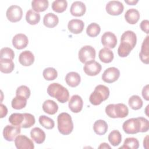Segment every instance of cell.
<instances>
[{
    "label": "cell",
    "mask_w": 149,
    "mask_h": 149,
    "mask_svg": "<svg viewBox=\"0 0 149 149\" xmlns=\"http://www.w3.org/2000/svg\"><path fill=\"white\" fill-rule=\"evenodd\" d=\"M111 148V147L108 145V144L106 143H102L98 147V148Z\"/></svg>",
    "instance_id": "cell-46"
},
{
    "label": "cell",
    "mask_w": 149,
    "mask_h": 149,
    "mask_svg": "<svg viewBox=\"0 0 149 149\" xmlns=\"http://www.w3.org/2000/svg\"><path fill=\"white\" fill-rule=\"evenodd\" d=\"M98 56L101 61L104 63H110L112 61L113 59V53L108 48H103L100 49Z\"/></svg>",
    "instance_id": "cell-26"
},
{
    "label": "cell",
    "mask_w": 149,
    "mask_h": 149,
    "mask_svg": "<svg viewBox=\"0 0 149 149\" xmlns=\"http://www.w3.org/2000/svg\"><path fill=\"white\" fill-rule=\"evenodd\" d=\"M120 76L119 70L115 67L107 68L102 75V80L108 83H112L116 81Z\"/></svg>",
    "instance_id": "cell-10"
},
{
    "label": "cell",
    "mask_w": 149,
    "mask_h": 149,
    "mask_svg": "<svg viewBox=\"0 0 149 149\" xmlns=\"http://www.w3.org/2000/svg\"><path fill=\"white\" fill-rule=\"evenodd\" d=\"M26 20L31 25H36L40 20V15L32 9L29 10L26 14Z\"/></svg>",
    "instance_id": "cell-32"
},
{
    "label": "cell",
    "mask_w": 149,
    "mask_h": 149,
    "mask_svg": "<svg viewBox=\"0 0 149 149\" xmlns=\"http://www.w3.org/2000/svg\"><path fill=\"white\" fill-rule=\"evenodd\" d=\"M140 16L139 12L134 8L128 9L125 14L126 21L131 24H136L139 21Z\"/></svg>",
    "instance_id": "cell-23"
},
{
    "label": "cell",
    "mask_w": 149,
    "mask_h": 149,
    "mask_svg": "<svg viewBox=\"0 0 149 149\" xmlns=\"http://www.w3.org/2000/svg\"><path fill=\"white\" fill-rule=\"evenodd\" d=\"M30 136L31 139L37 143L41 144L45 140V133L40 127H34L30 132Z\"/></svg>",
    "instance_id": "cell-22"
},
{
    "label": "cell",
    "mask_w": 149,
    "mask_h": 149,
    "mask_svg": "<svg viewBox=\"0 0 149 149\" xmlns=\"http://www.w3.org/2000/svg\"><path fill=\"white\" fill-rule=\"evenodd\" d=\"M93 130L98 135H104L108 130V125L104 120H97L93 125Z\"/></svg>",
    "instance_id": "cell-28"
},
{
    "label": "cell",
    "mask_w": 149,
    "mask_h": 149,
    "mask_svg": "<svg viewBox=\"0 0 149 149\" xmlns=\"http://www.w3.org/2000/svg\"><path fill=\"white\" fill-rule=\"evenodd\" d=\"M15 57L13 49L8 47H4L1 49L0 59H9L12 60Z\"/></svg>",
    "instance_id": "cell-41"
},
{
    "label": "cell",
    "mask_w": 149,
    "mask_h": 149,
    "mask_svg": "<svg viewBox=\"0 0 149 149\" xmlns=\"http://www.w3.org/2000/svg\"><path fill=\"white\" fill-rule=\"evenodd\" d=\"M148 85H146V86H144L142 90V95L143 97V98L147 100L148 101L149 100V95H148Z\"/></svg>",
    "instance_id": "cell-44"
},
{
    "label": "cell",
    "mask_w": 149,
    "mask_h": 149,
    "mask_svg": "<svg viewBox=\"0 0 149 149\" xmlns=\"http://www.w3.org/2000/svg\"><path fill=\"white\" fill-rule=\"evenodd\" d=\"M29 43L27 37L22 33L16 34L12 39V44L17 49H22L26 48Z\"/></svg>",
    "instance_id": "cell-16"
},
{
    "label": "cell",
    "mask_w": 149,
    "mask_h": 149,
    "mask_svg": "<svg viewBox=\"0 0 149 149\" xmlns=\"http://www.w3.org/2000/svg\"><path fill=\"white\" fill-rule=\"evenodd\" d=\"M68 2L66 0H56L52 3V10L57 13H62L67 8Z\"/></svg>",
    "instance_id": "cell-36"
},
{
    "label": "cell",
    "mask_w": 149,
    "mask_h": 149,
    "mask_svg": "<svg viewBox=\"0 0 149 149\" xmlns=\"http://www.w3.org/2000/svg\"><path fill=\"white\" fill-rule=\"evenodd\" d=\"M48 95L56 98L59 102L65 103L69 98V93L66 88L58 83L50 84L47 88Z\"/></svg>",
    "instance_id": "cell-2"
},
{
    "label": "cell",
    "mask_w": 149,
    "mask_h": 149,
    "mask_svg": "<svg viewBox=\"0 0 149 149\" xmlns=\"http://www.w3.org/2000/svg\"><path fill=\"white\" fill-rule=\"evenodd\" d=\"M105 113L111 118H123L128 115L129 109L124 104H111L106 107Z\"/></svg>",
    "instance_id": "cell-6"
},
{
    "label": "cell",
    "mask_w": 149,
    "mask_h": 149,
    "mask_svg": "<svg viewBox=\"0 0 149 149\" xmlns=\"http://www.w3.org/2000/svg\"><path fill=\"white\" fill-rule=\"evenodd\" d=\"M0 108H1V116L0 117H1V118H2L7 115L8 109H7L6 107L2 104H1Z\"/></svg>",
    "instance_id": "cell-45"
},
{
    "label": "cell",
    "mask_w": 149,
    "mask_h": 149,
    "mask_svg": "<svg viewBox=\"0 0 149 149\" xmlns=\"http://www.w3.org/2000/svg\"><path fill=\"white\" fill-rule=\"evenodd\" d=\"M86 10V5L81 1H75L73 2L70 8V12L72 15L77 17H80L84 15Z\"/></svg>",
    "instance_id": "cell-17"
},
{
    "label": "cell",
    "mask_w": 149,
    "mask_h": 149,
    "mask_svg": "<svg viewBox=\"0 0 149 149\" xmlns=\"http://www.w3.org/2000/svg\"><path fill=\"white\" fill-rule=\"evenodd\" d=\"M49 5L47 0H34L31 2V7L36 12H41L45 11Z\"/></svg>",
    "instance_id": "cell-29"
},
{
    "label": "cell",
    "mask_w": 149,
    "mask_h": 149,
    "mask_svg": "<svg viewBox=\"0 0 149 149\" xmlns=\"http://www.w3.org/2000/svg\"><path fill=\"white\" fill-rule=\"evenodd\" d=\"M84 26V22L80 19H72L68 24V30L73 34H79L83 30Z\"/></svg>",
    "instance_id": "cell-19"
},
{
    "label": "cell",
    "mask_w": 149,
    "mask_h": 149,
    "mask_svg": "<svg viewBox=\"0 0 149 149\" xmlns=\"http://www.w3.org/2000/svg\"><path fill=\"white\" fill-rule=\"evenodd\" d=\"M27 104V98L20 96L16 95L13 98L11 102L12 107L15 109H21L24 108Z\"/></svg>",
    "instance_id": "cell-33"
},
{
    "label": "cell",
    "mask_w": 149,
    "mask_h": 149,
    "mask_svg": "<svg viewBox=\"0 0 149 149\" xmlns=\"http://www.w3.org/2000/svg\"><path fill=\"white\" fill-rule=\"evenodd\" d=\"M148 136H146V137L144 139V141H143V146L144 147H145L146 148H147L148 147L147 146L148 145Z\"/></svg>",
    "instance_id": "cell-48"
},
{
    "label": "cell",
    "mask_w": 149,
    "mask_h": 149,
    "mask_svg": "<svg viewBox=\"0 0 149 149\" xmlns=\"http://www.w3.org/2000/svg\"><path fill=\"white\" fill-rule=\"evenodd\" d=\"M19 61L23 66H29L34 63V56L31 51L26 50L20 54L19 56Z\"/></svg>",
    "instance_id": "cell-18"
},
{
    "label": "cell",
    "mask_w": 149,
    "mask_h": 149,
    "mask_svg": "<svg viewBox=\"0 0 149 149\" xmlns=\"http://www.w3.org/2000/svg\"><path fill=\"white\" fill-rule=\"evenodd\" d=\"M139 147V143L138 140L134 137H127L126 138L123 143L122 147H119L121 148H132V149H137Z\"/></svg>",
    "instance_id": "cell-37"
},
{
    "label": "cell",
    "mask_w": 149,
    "mask_h": 149,
    "mask_svg": "<svg viewBox=\"0 0 149 149\" xmlns=\"http://www.w3.org/2000/svg\"><path fill=\"white\" fill-rule=\"evenodd\" d=\"M6 15L7 19L10 22L15 23L21 20L23 16V10L19 6L11 5L8 8Z\"/></svg>",
    "instance_id": "cell-8"
},
{
    "label": "cell",
    "mask_w": 149,
    "mask_h": 149,
    "mask_svg": "<svg viewBox=\"0 0 149 149\" xmlns=\"http://www.w3.org/2000/svg\"><path fill=\"white\" fill-rule=\"evenodd\" d=\"M35 118L29 113H13L9 118V122L13 125L22 128H29L35 123Z\"/></svg>",
    "instance_id": "cell-1"
},
{
    "label": "cell",
    "mask_w": 149,
    "mask_h": 149,
    "mask_svg": "<svg viewBox=\"0 0 149 149\" xmlns=\"http://www.w3.org/2000/svg\"><path fill=\"white\" fill-rule=\"evenodd\" d=\"M102 66L100 63L94 60L86 62L83 67L85 73L90 76L97 75L101 72Z\"/></svg>",
    "instance_id": "cell-12"
},
{
    "label": "cell",
    "mask_w": 149,
    "mask_h": 149,
    "mask_svg": "<svg viewBox=\"0 0 149 149\" xmlns=\"http://www.w3.org/2000/svg\"><path fill=\"white\" fill-rule=\"evenodd\" d=\"M102 45L108 48H113L117 44V38L115 34L111 31H107L101 37Z\"/></svg>",
    "instance_id": "cell-14"
},
{
    "label": "cell",
    "mask_w": 149,
    "mask_h": 149,
    "mask_svg": "<svg viewBox=\"0 0 149 149\" xmlns=\"http://www.w3.org/2000/svg\"><path fill=\"white\" fill-rule=\"evenodd\" d=\"M42 109L49 115H54L58 110V105L54 101L47 100L42 104Z\"/></svg>",
    "instance_id": "cell-25"
},
{
    "label": "cell",
    "mask_w": 149,
    "mask_h": 149,
    "mask_svg": "<svg viewBox=\"0 0 149 149\" xmlns=\"http://www.w3.org/2000/svg\"><path fill=\"white\" fill-rule=\"evenodd\" d=\"M21 132V127L15 125H6L3 130V138L8 141H13Z\"/></svg>",
    "instance_id": "cell-9"
},
{
    "label": "cell",
    "mask_w": 149,
    "mask_h": 149,
    "mask_svg": "<svg viewBox=\"0 0 149 149\" xmlns=\"http://www.w3.org/2000/svg\"><path fill=\"white\" fill-rule=\"evenodd\" d=\"M125 2H126V3H127L128 5H136V4L138 2V1H137V0H136V1H135V0H132V1H130V0H129V1L125 0Z\"/></svg>",
    "instance_id": "cell-47"
},
{
    "label": "cell",
    "mask_w": 149,
    "mask_h": 149,
    "mask_svg": "<svg viewBox=\"0 0 149 149\" xmlns=\"http://www.w3.org/2000/svg\"><path fill=\"white\" fill-rule=\"evenodd\" d=\"M106 11L111 15L118 16L120 15L124 9L123 3L118 1H111L106 5Z\"/></svg>",
    "instance_id": "cell-11"
},
{
    "label": "cell",
    "mask_w": 149,
    "mask_h": 149,
    "mask_svg": "<svg viewBox=\"0 0 149 149\" xmlns=\"http://www.w3.org/2000/svg\"><path fill=\"white\" fill-rule=\"evenodd\" d=\"M148 36H147L144 40L141 48V51L139 54V57L142 62L145 64L149 63V49H148Z\"/></svg>",
    "instance_id": "cell-20"
},
{
    "label": "cell",
    "mask_w": 149,
    "mask_h": 149,
    "mask_svg": "<svg viewBox=\"0 0 149 149\" xmlns=\"http://www.w3.org/2000/svg\"><path fill=\"white\" fill-rule=\"evenodd\" d=\"M44 78L48 81L55 80L58 76V72L56 70L51 67L45 68L42 72Z\"/></svg>",
    "instance_id": "cell-39"
},
{
    "label": "cell",
    "mask_w": 149,
    "mask_h": 149,
    "mask_svg": "<svg viewBox=\"0 0 149 149\" xmlns=\"http://www.w3.org/2000/svg\"><path fill=\"white\" fill-rule=\"evenodd\" d=\"M59 23L58 17L52 13H47L43 19V24L48 28H53Z\"/></svg>",
    "instance_id": "cell-24"
},
{
    "label": "cell",
    "mask_w": 149,
    "mask_h": 149,
    "mask_svg": "<svg viewBox=\"0 0 149 149\" xmlns=\"http://www.w3.org/2000/svg\"><path fill=\"white\" fill-rule=\"evenodd\" d=\"M120 41H125L129 42L134 48L137 42L136 34L133 31H126L122 34Z\"/></svg>",
    "instance_id": "cell-30"
},
{
    "label": "cell",
    "mask_w": 149,
    "mask_h": 149,
    "mask_svg": "<svg viewBox=\"0 0 149 149\" xmlns=\"http://www.w3.org/2000/svg\"><path fill=\"white\" fill-rule=\"evenodd\" d=\"M30 90L28 87L24 85H22L19 86L16 91V95H20L28 99L30 96Z\"/></svg>",
    "instance_id": "cell-42"
},
{
    "label": "cell",
    "mask_w": 149,
    "mask_h": 149,
    "mask_svg": "<svg viewBox=\"0 0 149 149\" xmlns=\"http://www.w3.org/2000/svg\"><path fill=\"white\" fill-rule=\"evenodd\" d=\"M68 105L72 112L74 113H79L83 108V100L79 95H73L70 98Z\"/></svg>",
    "instance_id": "cell-15"
},
{
    "label": "cell",
    "mask_w": 149,
    "mask_h": 149,
    "mask_svg": "<svg viewBox=\"0 0 149 149\" xmlns=\"http://www.w3.org/2000/svg\"><path fill=\"white\" fill-rule=\"evenodd\" d=\"M133 49V48L129 43L124 41H120L118 49V54L120 57H126L129 55Z\"/></svg>",
    "instance_id": "cell-31"
},
{
    "label": "cell",
    "mask_w": 149,
    "mask_h": 149,
    "mask_svg": "<svg viewBox=\"0 0 149 149\" xmlns=\"http://www.w3.org/2000/svg\"><path fill=\"white\" fill-rule=\"evenodd\" d=\"M15 68L12 60L9 59H0V70L3 73H11Z\"/></svg>",
    "instance_id": "cell-27"
},
{
    "label": "cell",
    "mask_w": 149,
    "mask_h": 149,
    "mask_svg": "<svg viewBox=\"0 0 149 149\" xmlns=\"http://www.w3.org/2000/svg\"><path fill=\"white\" fill-rule=\"evenodd\" d=\"M101 31V27L99 24L95 23L90 24L86 29V33L90 37H95L97 36Z\"/></svg>",
    "instance_id": "cell-38"
},
{
    "label": "cell",
    "mask_w": 149,
    "mask_h": 149,
    "mask_svg": "<svg viewBox=\"0 0 149 149\" xmlns=\"http://www.w3.org/2000/svg\"><path fill=\"white\" fill-rule=\"evenodd\" d=\"M129 107L133 110H138L143 106V101L141 98L137 95H133L130 97L128 101Z\"/></svg>",
    "instance_id": "cell-35"
},
{
    "label": "cell",
    "mask_w": 149,
    "mask_h": 149,
    "mask_svg": "<svg viewBox=\"0 0 149 149\" xmlns=\"http://www.w3.org/2000/svg\"><path fill=\"white\" fill-rule=\"evenodd\" d=\"M95 50L90 45H85L79 51V61L83 63L94 60L95 58Z\"/></svg>",
    "instance_id": "cell-7"
},
{
    "label": "cell",
    "mask_w": 149,
    "mask_h": 149,
    "mask_svg": "<svg viewBox=\"0 0 149 149\" xmlns=\"http://www.w3.org/2000/svg\"><path fill=\"white\" fill-rule=\"evenodd\" d=\"M38 120L40 125L47 129H52L55 126L54 120L45 115L40 116Z\"/></svg>",
    "instance_id": "cell-40"
},
{
    "label": "cell",
    "mask_w": 149,
    "mask_h": 149,
    "mask_svg": "<svg viewBox=\"0 0 149 149\" xmlns=\"http://www.w3.org/2000/svg\"><path fill=\"white\" fill-rule=\"evenodd\" d=\"M15 144L17 149H33V141L24 135H19L15 140Z\"/></svg>",
    "instance_id": "cell-13"
},
{
    "label": "cell",
    "mask_w": 149,
    "mask_h": 149,
    "mask_svg": "<svg viewBox=\"0 0 149 149\" xmlns=\"http://www.w3.org/2000/svg\"><path fill=\"white\" fill-rule=\"evenodd\" d=\"M140 29L142 31L145 32L146 34H148L149 29V21L148 20H143L140 24Z\"/></svg>",
    "instance_id": "cell-43"
},
{
    "label": "cell",
    "mask_w": 149,
    "mask_h": 149,
    "mask_svg": "<svg viewBox=\"0 0 149 149\" xmlns=\"http://www.w3.org/2000/svg\"><path fill=\"white\" fill-rule=\"evenodd\" d=\"M108 139L113 146H117L122 141V136L118 130H113L109 134Z\"/></svg>",
    "instance_id": "cell-34"
},
{
    "label": "cell",
    "mask_w": 149,
    "mask_h": 149,
    "mask_svg": "<svg viewBox=\"0 0 149 149\" xmlns=\"http://www.w3.org/2000/svg\"><path fill=\"white\" fill-rule=\"evenodd\" d=\"M145 123L141 117L127 119L122 125L123 131L127 134H134L139 132H144Z\"/></svg>",
    "instance_id": "cell-3"
},
{
    "label": "cell",
    "mask_w": 149,
    "mask_h": 149,
    "mask_svg": "<svg viewBox=\"0 0 149 149\" xmlns=\"http://www.w3.org/2000/svg\"><path fill=\"white\" fill-rule=\"evenodd\" d=\"M109 95L108 87L104 85H98L89 97L90 102L94 105H98L104 101L108 99Z\"/></svg>",
    "instance_id": "cell-5"
},
{
    "label": "cell",
    "mask_w": 149,
    "mask_h": 149,
    "mask_svg": "<svg viewBox=\"0 0 149 149\" xmlns=\"http://www.w3.org/2000/svg\"><path fill=\"white\" fill-rule=\"evenodd\" d=\"M65 81L67 84L70 87H75L80 84L81 77L78 73L75 72H70L66 75Z\"/></svg>",
    "instance_id": "cell-21"
},
{
    "label": "cell",
    "mask_w": 149,
    "mask_h": 149,
    "mask_svg": "<svg viewBox=\"0 0 149 149\" xmlns=\"http://www.w3.org/2000/svg\"><path fill=\"white\" fill-rule=\"evenodd\" d=\"M58 129L62 134L68 135L73 129V123L70 115L66 112L59 114L57 118Z\"/></svg>",
    "instance_id": "cell-4"
}]
</instances>
